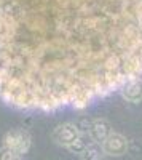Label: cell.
Returning a JSON list of instances; mask_svg holds the SVG:
<instances>
[{"mask_svg": "<svg viewBox=\"0 0 142 160\" xmlns=\"http://www.w3.org/2000/svg\"><path fill=\"white\" fill-rule=\"evenodd\" d=\"M18 102L83 109L142 75V0H32Z\"/></svg>", "mask_w": 142, "mask_h": 160, "instance_id": "1", "label": "cell"}, {"mask_svg": "<svg viewBox=\"0 0 142 160\" xmlns=\"http://www.w3.org/2000/svg\"><path fill=\"white\" fill-rule=\"evenodd\" d=\"M31 144H32V138L29 135V131L24 128H13V130L7 131V135L3 136L5 148L11 149L13 152H16L21 157L29 152Z\"/></svg>", "mask_w": 142, "mask_h": 160, "instance_id": "2", "label": "cell"}, {"mask_svg": "<svg viewBox=\"0 0 142 160\" xmlns=\"http://www.w3.org/2000/svg\"><path fill=\"white\" fill-rule=\"evenodd\" d=\"M83 135L80 133V130L77 128L75 123H62V125H58L54 130H53V141L59 146H64V148H70V146L82 138Z\"/></svg>", "mask_w": 142, "mask_h": 160, "instance_id": "3", "label": "cell"}, {"mask_svg": "<svg viewBox=\"0 0 142 160\" xmlns=\"http://www.w3.org/2000/svg\"><path fill=\"white\" fill-rule=\"evenodd\" d=\"M101 146H102V151H104L106 155L120 157V155L126 154V151H128V139L123 135H120V133H112Z\"/></svg>", "mask_w": 142, "mask_h": 160, "instance_id": "4", "label": "cell"}, {"mask_svg": "<svg viewBox=\"0 0 142 160\" xmlns=\"http://www.w3.org/2000/svg\"><path fill=\"white\" fill-rule=\"evenodd\" d=\"M89 138L93 139V142L102 144L110 135H112V127L107 120L104 118H96L89 123V130H88Z\"/></svg>", "mask_w": 142, "mask_h": 160, "instance_id": "5", "label": "cell"}, {"mask_svg": "<svg viewBox=\"0 0 142 160\" xmlns=\"http://www.w3.org/2000/svg\"><path fill=\"white\" fill-rule=\"evenodd\" d=\"M120 91H121V96L130 102L142 101V80L140 78L131 80V82H128Z\"/></svg>", "mask_w": 142, "mask_h": 160, "instance_id": "6", "label": "cell"}, {"mask_svg": "<svg viewBox=\"0 0 142 160\" xmlns=\"http://www.w3.org/2000/svg\"><path fill=\"white\" fill-rule=\"evenodd\" d=\"M102 146H99L97 142H91L86 146V149L82 154V160H101L102 158Z\"/></svg>", "mask_w": 142, "mask_h": 160, "instance_id": "7", "label": "cell"}, {"mask_svg": "<svg viewBox=\"0 0 142 160\" xmlns=\"http://www.w3.org/2000/svg\"><path fill=\"white\" fill-rule=\"evenodd\" d=\"M0 160H22V157L3 146V148L0 149Z\"/></svg>", "mask_w": 142, "mask_h": 160, "instance_id": "8", "label": "cell"}, {"mask_svg": "<svg viewBox=\"0 0 142 160\" xmlns=\"http://www.w3.org/2000/svg\"><path fill=\"white\" fill-rule=\"evenodd\" d=\"M86 142H85V139H83V136L82 138H78V139H77L72 146H70V148H67L70 152H73V154H83V151L86 149Z\"/></svg>", "mask_w": 142, "mask_h": 160, "instance_id": "9", "label": "cell"}]
</instances>
